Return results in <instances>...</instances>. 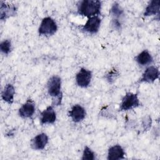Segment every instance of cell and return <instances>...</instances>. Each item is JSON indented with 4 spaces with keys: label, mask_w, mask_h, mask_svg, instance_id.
Returning <instances> with one entry per match:
<instances>
[{
    "label": "cell",
    "mask_w": 160,
    "mask_h": 160,
    "mask_svg": "<svg viewBox=\"0 0 160 160\" xmlns=\"http://www.w3.org/2000/svg\"><path fill=\"white\" fill-rule=\"evenodd\" d=\"M135 60L139 65L145 66L151 64L153 58L151 53L147 49H144L135 57Z\"/></svg>",
    "instance_id": "15"
},
{
    "label": "cell",
    "mask_w": 160,
    "mask_h": 160,
    "mask_svg": "<svg viewBox=\"0 0 160 160\" xmlns=\"http://www.w3.org/2000/svg\"><path fill=\"white\" fill-rule=\"evenodd\" d=\"M101 1L99 0H83L78 4V13L82 16L91 18L101 13Z\"/></svg>",
    "instance_id": "1"
},
{
    "label": "cell",
    "mask_w": 160,
    "mask_h": 160,
    "mask_svg": "<svg viewBox=\"0 0 160 160\" xmlns=\"http://www.w3.org/2000/svg\"><path fill=\"white\" fill-rule=\"evenodd\" d=\"M140 105L139 99L137 94L128 92L122 98L119 104V111H126L136 108Z\"/></svg>",
    "instance_id": "3"
},
{
    "label": "cell",
    "mask_w": 160,
    "mask_h": 160,
    "mask_svg": "<svg viewBox=\"0 0 160 160\" xmlns=\"http://www.w3.org/2000/svg\"><path fill=\"white\" fill-rule=\"evenodd\" d=\"M159 0H152L149 2L144 12V16H150L159 14L160 5Z\"/></svg>",
    "instance_id": "16"
},
{
    "label": "cell",
    "mask_w": 160,
    "mask_h": 160,
    "mask_svg": "<svg viewBox=\"0 0 160 160\" xmlns=\"http://www.w3.org/2000/svg\"><path fill=\"white\" fill-rule=\"evenodd\" d=\"M101 19L99 16L89 18L86 23L81 27V30L89 34H96L100 28Z\"/></svg>",
    "instance_id": "5"
},
{
    "label": "cell",
    "mask_w": 160,
    "mask_h": 160,
    "mask_svg": "<svg viewBox=\"0 0 160 160\" xmlns=\"http://www.w3.org/2000/svg\"><path fill=\"white\" fill-rule=\"evenodd\" d=\"M96 158L94 152L88 146H85L81 159L82 160H94Z\"/></svg>",
    "instance_id": "19"
},
{
    "label": "cell",
    "mask_w": 160,
    "mask_h": 160,
    "mask_svg": "<svg viewBox=\"0 0 160 160\" xmlns=\"http://www.w3.org/2000/svg\"><path fill=\"white\" fill-rule=\"evenodd\" d=\"M152 124V120L149 116H148L144 118V119L142 120V126L144 129V131H148L151 126Z\"/></svg>",
    "instance_id": "21"
},
{
    "label": "cell",
    "mask_w": 160,
    "mask_h": 160,
    "mask_svg": "<svg viewBox=\"0 0 160 160\" xmlns=\"http://www.w3.org/2000/svg\"><path fill=\"white\" fill-rule=\"evenodd\" d=\"M14 95H15V89L13 85L11 84H6L1 92L2 99L4 102L11 104L14 101Z\"/></svg>",
    "instance_id": "14"
},
{
    "label": "cell",
    "mask_w": 160,
    "mask_h": 160,
    "mask_svg": "<svg viewBox=\"0 0 160 160\" xmlns=\"http://www.w3.org/2000/svg\"><path fill=\"white\" fill-rule=\"evenodd\" d=\"M125 158V152L122 147L119 144L111 146L108 151L107 159L108 160H119Z\"/></svg>",
    "instance_id": "12"
},
{
    "label": "cell",
    "mask_w": 160,
    "mask_h": 160,
    "mask_svg": "<svg viewBox=\"0 0 160 160\" xmlns=\"http://www.w3.org/2000/svg\"><path fill=\"white\" fill-rule=\"evenodd\" d=\"M85 109L79 104L74 105L69 111V116L74 122L82 121L86 117Z\"/></svg>",
    "instance_id": "10"
},
{
    "label": "cell",
    "mask_w": 160,
    "mask_h": 160,
    "mask_svg": "<svg viewBox=\"0 0 160 160\" xmlns=\"http://www.w3.org/2000/svg\"><path fill=\"white\" fill-rule=\"evenodd\" d=\"M110 14L112 16V19L121 20V18L124 15V10L118 2H115L112 4L111 8Z\"/></svg>",
    "instance_id": "17"
},
{
    "label": "cell",
    "mask_w": 160,
    "mask_h": 160,
    "mask_svg": "<svg viewBox=\"0 0 160 160\" xmlns=\"http://www.w3.org/2000/svg\"><path fill=\"white\" fill-rule=\"evenodd\" d=\"M159 71L158 68L154 66H151L147 68L144 71L139 82L152 83L159 78Z\"/></svg>",
    "instance_id": "8"
},
{
    "label": "cell",
    "mask_w": 160,
    "mask_h": 160,
    "mask_svg": "<svg viewBox=\"0 0 160 160\" xmlns=\"http://www.w3.org/2000/svg\"><path fill=\"white\" fill-rule=\"evenodd\" d=\"M12 49L11 41L9 39H4L0 44L1 52L4 55H8Z\"/></svg>",
    "instance_id": "18"
},
{
    "label": "cell",
    "mask_w": 160,
    "mask_h": 160,
    "mask_svg": "<svg viewBox=\"0 0 160 160\" xmlns=\"http://www.w3.org/2000/svg\"><path fill=\"white\" fill-rule=\"evenodd\" d=\"M119 76V73L118 71V70L113 69H111V71H109L105 76V78L106 79V80L108 81L109 83H112L114 82L116 79L118 78V76Z\"/></svg>",
    "instance_id": "20"
},
{
    "label": "cell",
    "mask_w": 160,
    "mask_h": 160,
    "mask_svg": "<svg viewBox=\"0 0 160 160\" xmlns=\"http://www.w3.org/2000/svg\"><path fill=\"white\" fill-rule=\"evenodd\" d=\"M58 26L56 21L51 17H46L42 19L38 28V33L40 36H52L56 32Z\"/></svg>",
    "instance_id": "4"
},
{
    "label": "cell",
    "mask_w": 160,
    "mask_h": 160,
    "mask_svg": "<svg viewBox=\"0 0 160 160\" xmlns=\"http://www.w3.org/2000/svg\"><path fill=\"white\" fill-rule=\"evenodd\" d=\"M111 26L112 28L116 31H119L122 28V22L119 19H112L111 21Z\"/></svg>",
    "instance_id": "22"
},
{
    "label": "cell",
    "mask_w": 160,
    "mask_h": 160,
    "mask_svg": "<svg viewBox=\"0 0 160 160\" xmlns=\"http://www.w3.org/2000/svg\"><path fill=\"white\" fill-rule=\"evenodd\" d=\"M48 92L52 98V103L54 105H60L62 100L61 92V79L57 75L51 76L47 83Z\"/></svg>",
    "instance_id": "2"
},
{
    "label": "cell",
    "mask_w": 160,
    "mask_h": 160,
    "mask_svg": "<svg viewBox=\"0 0 160 160\" xmlns=\"http://www.w3.org/2000/svg\"><path fill=\"white\" fill-rule=\"evenodd\" d=\"M92 72L86 68H82L76 75V82L78 86L83 88H88L91 81Z\"/></svg>",
    "instance_id": "6"
},
{
    "label": "cell",
    "mask_w": 160,
    "mask_h": 160,
    "mask_svg": "<svg viewBox=\"0 0 160 160\" xmlns=\"http://www.w3.org/2000/svg\"><path fill=\"white\" fill-rule=\"evenodd\" d=\"M48 136L46 133L38 134L31 139V147L34 150H42L48 143Z\"/></svg>",
    "instance_id": "11"
},
{
    "label": "cell",
    "mask_w": 160,
    "mask_h": 160,
    "mask_svg": "<svg viewBox=\"0 0 160 160\" xmlns=\"http://www.w3.org/2000/svg\"><path fill=\"white\" fill-rule=\"evenodd\" d=\"M56 120V113L52 106H49L40 113L41 124H53Z\"/></svg>",
    "instance_id": "9"
},
{
    "label": "cell",
    "mask_w": 160,
    "mask_h": 160,
    "mask_svg": "<svg viewBox=\"0 0 160 160\" xmlns=\"http://www.w3.org/2000/svg\"><path fill=\"white\" fill-rule=\"evenodd\" d=\"M36 105L33 100L29 99L22 104L18 110L19 116L24 119L31 118L35 112Z\"/></svg>",
    "instance_id": "7"
},
{
    "label": "cell",
    "mask_w": 160,
    "mask_h": 160,
    "mask_svg": "<svg viewBox=\"0 0 160 160\" xmlns=\"http://www.w3.org/2000/svg\"><path fill=\"white\" fill-rule=\"evenodd\" d=\"M17 9L14 4L6 3L5 2L1 1L0 7V19L1 20H5L7 18L13 16L16 13Z\"/></svg>",
    "instance_id": "13"
}]
</instances>
